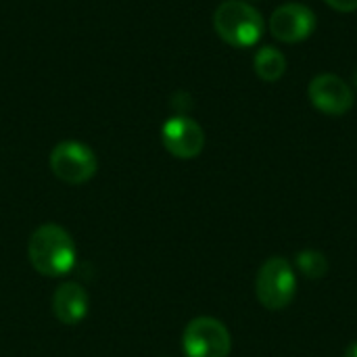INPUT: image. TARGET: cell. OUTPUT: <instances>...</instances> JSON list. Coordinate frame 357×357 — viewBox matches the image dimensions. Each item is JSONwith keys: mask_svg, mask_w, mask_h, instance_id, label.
<instances>
[{"mask_svg": "<svg viewBox=\"0 0 357 357\" xmlns=\"http://www.w3.org/2000/svg\"><path fill=\"white\" fill-rule=\"evenodd\" d=\"M27 257L38 274L59 278L73 270L77 259V249L71 234L63 226L42 224L29 236Z\"/></svg>", "mask_w": 357, "mask_h": 357, "instance_id": "cell-1", "label": "cell"}, {"mask_svg": "<svg viewBox=\"0 0 357 357\" xmlns=\"http://www.w3.org/2000/svg\"><path fill=\"white\" fill-rule=\"evenodd\" d=\"M213 27L218 36L234 48L255 46L264 36L261 15L243 0L222 2L213 13Z\"/></svg>", "mask_w": 357, "mask_h": 357, "instance_id": "cell-2", "label": "cell"}, {"mask_svg": "<svg viewBox=\"0 0 357 357\" xmlns=\"http://www.w3.org/2000/svg\"><path fill=\"white\" fill-rule=\"evenodd\" d=\"M297 293V276L293 266L284 257H270L257 272L255 295L259 303L270 312L287 310Z\"/></svg>", "mask_w": 357, "mask_h": 357, "instance_id": "cell-3", "label": "cell"}, {"mask_svg": "<svg viewBox=\"0 0 357 357\" xmlns=\"http://www.w3.org/2000/svg\"><path fill=\"white\" fill-rule=\"evenodd\" d=\"M48 165L54 178L65 184L77 186L94 178L98 169V159L88 144H82L77 140H65L52 149Z\"/></svg>", "mask_w": 357, "mask_h": 357, "instance_id": "cell-4", "label": "cell"}, {"mask_svg": "<svg viewBox=\"0 0 357 357\" xmlns=\"http://www.w3.org/2000/svg\"><path fill=\"white\" fill-rule=\"evenodd\" d=\"M232 339L228 328L209 316L188 322L182 335V351L186 357H228Z\"/></svg>", "mask_w": 357, "mask_h": 357, "instance_id": "cell-5", "label": "cell"}, {"mask_svg": "<svg viewBox=\"0 0 357 357\" xmlns=\"http://www.w3.org/2000/svg\"><path fill=\"white\" fill-rule=\"evenodd\" d=\"M161 140L169 155L178 159H195L205 146V132L195 119L186 115H176L163 123Z\"/></svg>", "mask_w": 357, "mask_h": 357, "instance_id": "cell-6", "label": "cell"}, {"mask_svg": "<svg viewBox=\"0 0 357 357\" xmlns=\"http://www.w3.org/2000/svg\"><path fill=\"white\" fill-rule=\"evenodd\" d=\"M307 96L318 111L326 115H335V117L345 115L354 107V100H356L351 86L333 73L316 75L307 88Z\"/></svg>", "mask_w": 357, "mask_h": 357, "instance_id": "cell-7", "label": "cell"}, {"mask_svg": "<svg viewBox=\"0 0 357 357\" xmlns=\"http://www.w3.org/2000/svg\"><path fill=\"white\" fill-rule=\"evenodd\" d=\"M316 29V15L312 8L299 2L282 4L270 19V31L276 40L295 44L307 40Z\"/></svg>", "mask_w": 357, "mask_h": 357, "instance_id": "cell-8", "label": "cell"}, {"mask_svg": "<svg viewBox=\"0 0 357 357\" xmlns=\"http://www.w3.org/2000/svg\"><path fill=\"white\" fill-rule=\"evenodd\" d=\"M88 293L77 282L61 284L52 295V312L65 326H75L88 316Z\"/></svg>", "mask_w": 357, "mask_h": 357, "instance_id": "cell-9", "label": "cell"}, {"mask_svg": "<svg viewBox=\"0 0 357 357\" xmlns=\"http://www.w3.org/2000/svg\"><path fill=\"white\" fill-rule=\"evenodd\" d=\"M253 63H255V73H257L264 82H268V84L278 82V79L284 75V71H287V59H284V54H282L278 48H274V46H264V48H259V50L255 52Z\"/></svg>", "mask_w": 357, "mask_h": 357, "instance_id": "cell-10", "label": "cell"}, {"mask_svg": "<svg viewBox=\"0 0 357 357\" xmlns=\"http://www.w3.org/2000/svg\"><path fill=\"white\" fill-rule=\"evenodd\" d=\"M295 266H297V270L305 278H312V280H320L328 272V259H326V255L322 251H316V249H303V251H299L297 257H295Z\"/></svg>", "mask_w": 357, "mask_h": 357, "instance_id": "cell-11", "label": "cell"}, {"mask_svg": "<svg viewBox=\"0 0 357 357\" xmlns=\"http://www.w3.org/2000/svg\"><path fill=\"white\" fill-rule=\"evenodd\" d=\"M328 6H333L339 13H354L357 10V0H324Z\"/></svg>", "mask_w": 357, "mask_h": 357, "instance_id": "cell-12", "label": "cell"}, {"mask_svg": "<svg viewBox=\"0 0 357 357\" xmlns=\"http://www.w3.org/2000/svg\"><path fill=\"white\" fill-rule=\"evenodd\" d=\"M345 357H357V341H356V343H351V345L347 347V351H345Z\"/></svg>", "mask_w": 357, "mask_h": 357, "instance_id": "cell-13", "label": "cell"}, {"mask_svg": "<svg viewBox=\"0 0 357 357\" xmlns=\"http://www.w3.org/2000/svg\"><path fill=\"white\" fill-rule=\"evenodd\" d=\"M356 86H357V71H356Z\"/></svg>", "mask_w": 357, "mask_h": 357, "instance_id": "cell-14", "label": "cell"}]
</instances>
